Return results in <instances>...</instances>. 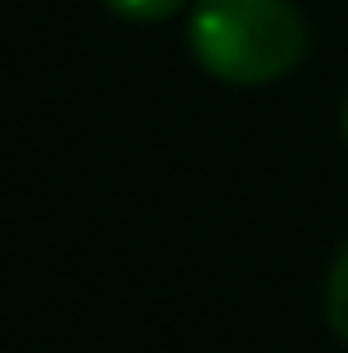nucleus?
Returning <instances> with one entry per match:
<instances>
[{"label": "nucleus", "mask_w": 348, "mask_h": 353, "mask_svg": "<svg viewBox=\"0 0 348 353\" xmlns=\"http://www.w3.org/2000/svg\"><path fill=\"white\" fill-rule=\"evenodd\" d=\"M110 14L119 19H134V24H158V19H172L186 0H101Z\"/></svg>", "instance_id": "7ed1b4c3"}, {"label": "nucleus", "mask_w": 348, "mask_h": 353, "mask_svg": "<svg viewBox=\"0 0 348 353\" xmlns=\"http://www.w3.org/2000/svg\"><path fill=\"white\" fill-rule=\"evenodd\" d=\"M186 48L225 86H272L305 58V19L291 0H196Z\"/></svg>", "instance_id": "f257e3e1"}, {"label": "nucleus", "mask_w": 348, "mask_h": 353, "mask_svg": "<svg viewBox=\"0 0 348 353\" xmlns=\"http://www.w3.org/2000/svg\"><path fill=\"white\" fill-rule=\"evenodd\" d=\"M339 129H344V143H348V96H344V110H339Z\"/></svg>", "instance_id": "20e7f679"}, {"label": "nucleus", "mask_w": 348, "mask_h": 353, "mask_svg": "<svg viewBox=\"0 0 348 353\" xmlns=\"http://www.w3.org/2000/svg\"><path fill=\"white\" fill-rule=\"evenodd\" d=\"M325 320L348 344V239L339 248V258H334V268H329V282H325Z\"/></svg>", "instance_id": "f03ea898"}]
</instances>
